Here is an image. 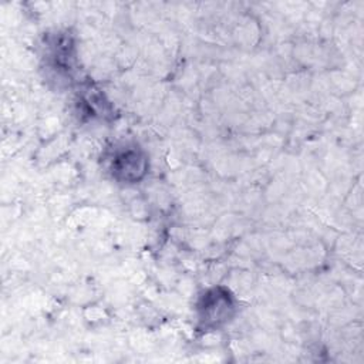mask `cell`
I'll use <instances>...</instances> for the list:
<instances>
[{"instance_id": "1", "label": "cell", "mask_w": 364, "mask_h": 364, "mask_svg": "<svg viewBox=\"0 0 364 364\" xmlns=\"http://www.w3.org/2000/svg\"><path fill=\"white\" fill-rule=\"evenodd\" d=\"M144 164L137 151H126L119 157L117 173H121L124 180H138L140 173L144 171Z\"/></svg>"}]
</instances>
